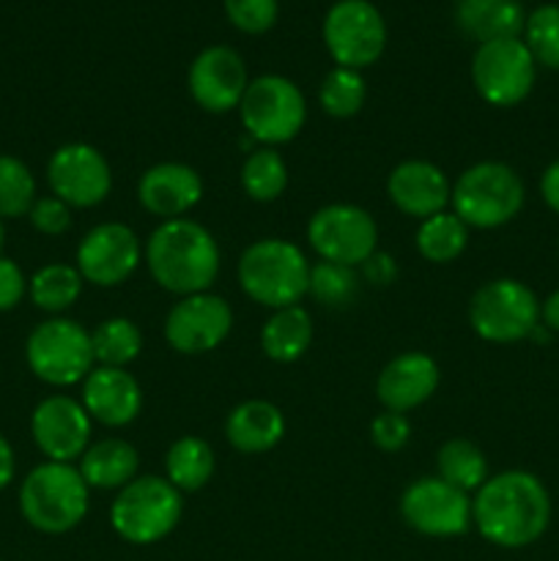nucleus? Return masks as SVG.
Here are the masks:
<instances>
[{
	"instance_id": "f257e3e1",
	"label": "nucleus",
	"mask_w": 559,
	"mask_h": 561,
	"mask_svg": "<svg viewBox=\"0 0 559 561\" xmlns=\"http://www.w3.org/2000/svg\"><path fill=\"white\" fill-rule=\"evenodd\" d=\"M551 524V496L529 471H502L482 482L471 496V526L499 548H526Z\"/></svg>"
},
{
	"instance_id": "f03ea898",
	"label": "nucleus",
	"mask_w": 559,
	"mask_h": 561,
	"mask_svg": "<svg viewBox=\"0 0 559 561\" xmlns=\"http://www.w3.org/2000/svg\"><path fill=\"white\" fill-rule=\"evenodd\" d=\"M142 257L153 283L175 296L203 294L219 274L217 239L195 219H168L148 239Z\"/></svg>"
},
{
	"instance_id": "7ed1b4c3",
	"label": "nucleus",
	"mask_w": 559,
	"mask_h": 561,
	"mask_svg": "<svg viewBox=\"0 0 559 561\" xmlns=\"http://www.w3.org/2000/svg\"><path fill=\"white\" fill-rule=\"evenodd\" d=\"M91 488L71 463L36 466L20 485L22 518L42 535H66L88 515Z\"/></svg>"
},
{
	"instance_id": "20e7f679",
	"label": "nucleus",
	"mask_w": 559,
	"mask_h": 561,
	"mask_svg": "<svg viewBox=\"0 0 559 561\" xmlns=\"http://www.w3.org/2000/svg\"><path fill=\"white\" fill-rule=\"evenodd\" d=\"M239 285L252 301L269 310L294 307L307 294L310 263L294 241L261 239L241 252Z\"/></svg>"
},
{
	"instance_id": "39448f33",
	"label": "nucleus",
	"mask_w": 559,
	"mask_h": 561,
	"mask_svg": "<svg viewBox=\"0 0 559 561\" xmlns=\"http://www.w3.org/2000/svg\"><path fill=\"white\" fill-rule=\"evenodd\" d=\"M526 201L521 175L504 162H477L453 184L449 206L466 228L493 230L513 222Z\"/></svg>"
},
{
	"instance_id": "423d86ee",
	"label": "nucleus",
	"mask_w": 559,
	"mask_h": 561,
	"mask_svg": "<svg viewBox=\"0 0 559 561\" xmlns=\"http://www.w3.org/2000/svg\"><path fill=\"white\" fill-rule=\"evenodd\" d=\"M184 499L164 477H135L110 507V524L132 546H153L179 526Z\"/></svg>"
},
{
	"instance_id": "0eeeda50",
	"label": "nucleus",
	"mask_w": 559,
	"mask_h": 561,
	"mask_svg": "<svg viewBox=\"0 0 559 561\" xmlns=\"http://www.w3.org/2000/svg\"><path fill=\"white\" fill-rule=\"evenodd\" d=\"M469 323L486 343H521L540 327V299L521 279H491L471 296Z\"/></svg>"
},
{
	"instance_id": "6e6552de",
	"label": "nucleus",
	"mask_w": 559,
	"mask_h": 561,
	"mask_svg": "<svg viewBox=\"0 0 559 561\" xmlns=\"http://www.w3.org/2000/svg\"><path fill=\"white\" fill-rule=\"evenodd\" d=\"M27 367L49 387H75L96 367L91 332L71 318H49L38 323L25 345Z\"/></svg>"
},
{
	"instance_id": "1a4fd4ad",
	"label": "nucleus",
	"mask_w": 559,
	"mask_h": 561,
	"mask_svg": "<svg viewBox=\"0 0 559 561\" xmlns=\"http://www.w3.org/2000/svg\"><path fill=\"white\" fill-rule=\"evenodd\" d=\"M239 115L252 140L274 148L299 135L307 121V102L288 77L263 75L247 85Z\"/></svg>"
},
{
	"instance_id": "9d476101",
	"label": "nucleus",
	"mask_w": 559,
	"mask_h": 561,
	"mask_svg": "<svg viewBox=\"0 0 559 561\" xmlns=\"http://www.w3.org/2000/svg\"><path fill=\"white\" fill-rule=\"evenodd\" d=\"M323 44L343 69H367L387 47V22L370 0H338L323 16Z\"/></svg>"
},
{
	"instance_id": "9b49d317",
	"label": "nucleus",
	"mask_w": 559,
	"mask_h": 561,
	"mask_svg": "<svg viewBox=\"0 0 559 561\" xmlns=\"http://www.w3.org/2000/svg\"><path fill=\"white\" fill-rule=\"evenodd\" d=\"M537 64L524 38H497L477 47L471 58L475 91L493 107H515L535 88Z\"/></svg>"
},
{
	"instance_id": "f8f14e48",
	"label": "nucleus",
	"mask_w": 559,
	"mask_h": 561,
	"mask_svg": "<svg viewBox=\"0 0 559 561\" xmlns=\"http://www.w3.org/2000/svg\"><path fill=\"white\" fill-rule=\"evenodd\" d=\"M307 241L321 261L360 268L378 250V225L354 203H332L310 217Z\"/></svg>"
},
{
	"instance_id": "ddd939ff",
	"label": "nucleus",
	"mask_w": 559,
	"mask_h": 561,
	"mask_svg": "<svg viewBox=\"0 0 559 561\" xmlns=\"http://www.w3.org/2000/svg\"><path fill=\"white\" fill-rule=\"evenodd\" d=\"M406 526L425 537H460L471 529V496L442 477H420L400 496Z\"/></svg>"
},
{
	"instance_id": "4468645a",
	"label": "nucleus",
	"mask_w": 559,
	"mask_h": 561,
	"mask_svg": "<svg viewBox=\"0 0 559 561\" xmlns=\"http://www.w3.org/2000/svg\"><path fill=\"white\" fill-rule=\"evenodd\" d=\"M233 327V310L223 296L203 294L181 296L164 318V340L184 356H201L219 348Z\"/></svg>"
},
{
	"instance_id": "2eb2a0df",
	"label": "nucleus",
	"mask_w": 559,
	"mask_h": 561,
	"mask_svg": "<svg viewBox=\"0 0 559 561\" xmlns=\"http://www.w3.org/2000/svg\"><path fill=\"white\" fill-rule=\"evenodd\" d=\"M49 190L69 208H93L107 201L113 173L99 148L88 142H66L49 157Z\"/></svg>"
},
{
	"instance_id": "dca6fc26",
	"label": "nucleus",
	"mask_w": 559,
	"mask_h": 561,
	"mask_svg": "<svg viewBox=\"0 0 559 561\" xmlns=\"http://www.w3.org/2000/svg\"><path fill=\"white\" fill-rule=\"evenodd\" d=\"M142 261V244L124 222H102L77 247V272L96 288H115L135 274Z\"/></svg>"
},
{
	"instance_id": "f3484780",
	"label": "nucleus",
	"mask_w": 559,
	"mask_h": 561,
	"mask_svg": "<svg viewBox=\"0 0 559 561\" xmlns=\"http://www.w3.org/2000/svg\"><path fill=\"white\" fill-rule=\"evenodd\" d=\"M93 420L88 416L85 405L69 394H53L44 398L33 409L31 436L38 453L53 463H75L91 447Z\"/></svg>"
},
{
	"instance_id": "a211bd4d",
	"label": "nucleus",
	"mask_w": 559,
	"mask_h": 561,
	"mask_svg": "<svg viewBox=\"0 0 559 561\" xmlns=\"http://www.w3.org/2000/svg\"><path fill=\"white\" fill-rule=\"evenodd\" d=\"M250 77H247V66L236 49L223 47H206L190 66L186 75V88L195 104L206 113L223 115L230 113L244 99Z\"/></svg>"
},
{
	"instance_id": "6ab92c4d",
	"label": "nucleus",
	"mask_w": 559,
	"mask_h": 561,
	"mask_svg": "<svg viewBox=\"0 0 559 561\" xmlns=\"http://www.w3.org/2000/svg\"><path fill=\"white\" fill-rule=\"evenodd\" d=\"M387 195L400 214L414 219H427L447 211L453 184L438 164L425 159H406L389 173Z\"/></svg>"
},
{
	"instance_id": "aec40b11",
	"label": "nucleus",
	"mask_w": 559,
	"mask_h": 561,
	"mask_svg": "<svg viewBox=\"0 0 559 561\" xmlns=\"http://www.w3.org/2000/svg\"><path fill=\"white\" fill-rule=\"evenodd\" d=\"M82 405L88 416L104 427H124L142 409V389L126 367L96 365L82 381Z\"/></svg>"
},
{
	"instance_id": "412c9836",
	"label": "nucleus",
	"mask_w": 559,
	"mask_h": 561,
	"mask_svg": "<svg viewBox=\"0 0 559 561\" xmlns=\"http://www.w3.org/2000/svg\"><path fill=\"white\" fill-rule=\"evenodd\" d=\"M203 179L195 168L181 162H159L148 168L137 181V201L148 214L168 219H181L201 203Z\"/></svg>"
},
{
	"instance_id": "4be33fe9",
	"label": "nucleus",
	"mask_w": 559,
	"mask_h": 561,
	"mask_svg": "<svg viewBox=\"0 0 559 561\" xmlns=\"http://www.w3.org/2000/svg\"><path fill=\"white\" fill-rule=\"evenodd\" d=\"M438 389V365L422 351H409L384 365L378 373L376 394L387 411L420 409Z\"/></svg>"
},
{
	"instance_id": "5701e85b",
	"label": "nucleus",
	"mask_w": 559,
	"mask_h": 561,
	"mask_svg": "<svg viewBox=\"0 0 559 561\" xmlns=\"http://www.w3.org/2000/svg\"><path fill=\"white\" fill-rule=\"evenodd\" d=\"M285 436V416L269 400H244L225 420V438L236 453L261 455Z\"/></svg>"
},
{
	"instance_id": "b1692460",
	"label": "nucleus",
	"mask_w": 559,
	"mask_h": 561,
	"mask_svg": "<svg viewBox=\"0 0 559 561\" xmlns=\"http://www.w3.org/2000/svg\"><path fill=\"white\" fill-rule=\"evenodd\" d=\"M455 20L466 36L486 44L497 38H518L526 14L521 0H458Z\"/></svg>"
},
{
	"instance_id": "393cba45",
	"label": "nucleus",
	"mask_w": 559,
	"mask_h": 561,
	"mask_svg": "<svg viewBox=\"0 0 559 561\" xmlns=\"http://www.w3.org/2000/svg\"><path fill=\"white\" fill-rule=\"evenodd\" d=\"M80 474L88 488L96 491H121L129 485L140 469V455L124 438H102L91 444L80 458Z\"/></svg>"
},
{
	"instance_id": "a878e982",
	"label": "nucleus",
	"mask_w": 559,
	"mask_h": 561,
	"mask_svg": "<svg viewBox=\"0 0 559 561\" xmlns=\"http://www.w3.org/2000/svg\"><path fill=\"white\" fill-rule=\"evenodd\" d=\"M312 343V318L305 307H283L269 316L261 329V348L272 362L288 365L307 354Z\"/></svg>"
},
{
	"instance_id": "bb28decb",
	"label": "nucleus",
	"mask_w": 559,
	"mask_h": 561,
	"mask_svg": "<svg viewBox=\"0 0 559 561\" xmlns=\"http://www.w3.org/2000/svg\"><path fill=\"white\" fill-rule=\"evenodd\" d=\"M214 449L201 436H181L164 455V480L181 493H195L208 485L214 474Z\"/></svg>"
},
{
	"instance_id": "cd10ccee",
	"label": "nucleus",
	"mask_w": 559,
	"mask_h": 561,
	"mask_svg": "<svg viewBox=\"0 0 559 561\" xmlns=\"http://www.w3.org/2000/svg\"><path fill=\"white\" fill-rule=\"evenodd\" d=\"M82 274L77 266H66V263H49L42 266L27 283V294L38 310L49 312V316H60L69 307L77 305L82 294Z\"/></svg>"
},
{
	"instance_id": "c85d7f7f",
	"label": "nucleus",
	"mask_w": 559,
	"mask_h": 561,
	"mask_svg": "<svg viewBox=\"0 0 559 561\" xmlns=\"http://www.w3.org/2000/svg\"><path fill=\"white\" fill-rule=\"evenodd\" d=\"M469 244V228L455 211H438L422 219L417 230V250L431 263H453Z\"/></svg>"
},
{
	"instance_id": "c756f323",
	"label": "nucleus",
	"mask_w": 559,
	"mask_h": 561,
	"mask_svg": "<svg viewBox=\"0 0 559 561\" xmlns=\"http://www.w3.org/2000/svg\"><path fill=\"white\" fill-rule=\"evenodd\" d=\"M436 469L444 482L464 493H477L488 480V460L477 444L466 438H449L436 455Z\"/></svg>"
},
{
	"instance_id": "7c9ffc66",
	"label": "nucleus",
	"mask_w": 559,
	"mask_h": 561,
	"mask_svg": "<svg viewBox=\"0 0 559 561\" xmlns=\"http://www.w3.org/2000/svg\"><path fill=\"white\" fill-rule=\"evenodd\" d=\"M285 186H288V164L277 148H252L241 164V190L247 192V197L255 203H272L283 197Z\"/></svg>"
},
{
	"instance_id": "2f4dec72",
	"label": "nucleus",
	"mask_w": 559,
	"mask_h": 561,
	"mask_svg": "<svg viewBox=\"0 0 559 561\" xmlns=\"http://www.w3.org/2000/svg\"><path fill=\"white\" fill-rule=\"evenodd\" d=\"M93 359L102 367H126L140 356L142 334L129 318H107L91 332Z\"/></svg>"
},
{
	"instance_id": "473e14b6",
	"label": "nucleus",
	"mask_w": 559,
	"mask_h": 561,
	"mask_svg": "<svg viewBox=\"0 0 559 561\" xmlns=\"http://www.w3.org/2000/svg\"><path fill=\"white\" fill-rule=\"evenodd\" d=\"M365 99L367 85L362 71L343 69V66H334L318 88V102H321L323 113L332 118H354L365 107Z\"/></svg>"
},
{
	"instance_id": "72a5a7b5",
	"label": "nucleus",
	"mask_w": 559,
	"mask_h": 561,
	"mask_svg": "<svg viewBox=\"0 0 559 561\" xmlns=\"http://www.w3.org/2000/svg\"><path fill=\"white\" fill-rule=\"evenodd\" d=\"M36 203V179L22 159L0 153V219L25 217Z\"/></svg>"
},
{
	"instance_id": "f704fd0d",
	"label": "nucleus",
	"mask_w": 559,
	"mask_h": 561,
	"mask_svg": "<svg viewBox=\"0 0 559 561\" xmlns=\"http://www.w3.org/2000/svg\"><path fill=\"white\" fill-rule=\"evenodd\" d=\"M307 294L323 307H345L356 299L360 294V274L351 266H340V263L318 261L310 266V285Z\"/></svg>"
},
{
	"instance_id": "c9c22d12",
	"label": "nucleus",
	"mask_w": 559,
	"mask_h": 561,
	"mask_svg": "<svg viewBox=\"0 0 559 561\" xmlns=\"http://www.w3.org/2000/svg\"><path fill=\"white\" fill-rule=\"evenodd\" d=\"M524 44L537 66L559 69V5H537L524 22Z\"/></svg>"
},
{
	"instance_id": "e433bc0d",
	"label": "nucleus",
	"mask_w": 559,
	"mask_h": 561,
	"mask_svg": "<svg viewBox=\"0 0 559 561\" xmlns=\"http://www.w3.org/2000/svg\"><path fill=\"white\" fill-rule=\"evenodd\" d=\"M230 25L250 36L272 31L280 16V0H225Z\"/></svg>"
},
{
	"instance_id": "4c0bfd02",
	"label": "nucleus",
	"mask_w": 559,
	"mask_h": 561,
	"mask_svg": "<svg viewBox=\"0 0 559 561\" xmlns=\"http://www.w3.org/2000/svg\"><path fill=\"white\" fill-rule=\"evenodd\" d=\"M370 438L381 453H400L411 438L409 416L400 411L384 409L376 420L370 422Z\"/></svg>"
},
{
	"instance_id": "58836bf2",
	"label": "nucleus",
	"mask_w": 559,
	"mask_h": 561,
	"mask_svg": "<svg viewBox=\"0 0 559 561\" xmlns=\"http://www.w3.org/2000/svg\"><path fill=\"white\" fill-rule=\"evenodd\" d=\"M33 228L44 236H64L71 228V208L55 195L36 197L33 208L27 211Z\"/></svg>"
},
{
	"instance_id": "ea45409f",
	"label": "nucleus",
	"mask_w": 559,
	"mask_h": 561,
	"mask_svg": "<svg viewBox=\"0 0 559 561\" xmlns=\"http://www.w3.org/2000/svg\"><path fill=\"white\" fill-rule=\"evenodd\" d=\"M27 279L11 257L0 255V312H9L25 299Z\"/></svg>"
},
{
	"instance_id": "a19ab883",
	"label": "nucleus",
	"mask_w": 559,
	"mask_h": 561,
	"mask_svg": "<svg viewBox=\"0 0 559 561\" xmlns=\"http://www.w3.org/2000/svg\"><path fill=\"white\" fill-rule=\"evenodd\" d=\"M362 274L370 285L376 288H384V285H392L398 279V263H395L392 255L387 252H373L365 263H362Z\"/></svg>"
},
{
	"instance_id": "79ce46f5",
	"label": "nucleus",
	"mask_w": 559,
	"mask_h": 561,
	"mask_svg": "<svg viewBox=\"0 0 559 561\" xmlns=\"http://www.w3.org/2000/svg\"><path fill=\"white\" fill-rule=\"evenodd\" d=\"M540 195L554 214H559V159L546 168L540 179Z\"/></svg>"
},
{
	"instance_id": "37998d69",
	"label": "nucleus",
	"mask_w": 559,
	"mask_h": 561,
	"mask_svg": "<svg viewBox=\"0 0 559 561\" xmlns=\"http://www.w3.org/2000/svg\"><path fill=\"white\" fill-rule=\"evenodd\" d=\"M14 471H16L14 449H11V444L5 442V436L0 433V491L11 485V480H14Z\"/></svg>"
},
{
	"instance_id": "c03bdc74",
	"label": "nucleus",
	"mask_w": 559,
	"mask_h": 561,
	"mask_svg": "<svg viewBox=\"0 0 559 561\" xmlns=\"http://www.w3.org/2000/svg\"><path fill=\"white\" fill-rule=\"evenodd\" d=\"M540 323L548 332L559 334V290H554L546 301H540Z\"/></svg>"
},
{
	"instance_id": "a18cd8bd",
	"label": "nucleus",
	"mask_w": 559,
	"mask_h": 561,
	"mask_svg": "<svg viewBox=\"0 0 559 561\" xmlns=\"http://www.w3.org/2000/svg\"><path fill=\"white\" fill-rule=\"evenodd\" d=\"M3 241H5V228H3V219H0V252H3Z\"/></svg>"
},
{
	"instance_id": "49530a36",
	"label": "nucleus",
	"mask_w": 559,
	"mask_h": 561,
	"mask_svg": "<svg viewBox=\"0 0 559 561\" xmlns=\"http://www.w3.org/2000/svg\"><path fill=\"white\" fill-rule=\"evenodd\" d=\"M0 561H3V559H0Z\"/></svg>"
}]
</instances>
